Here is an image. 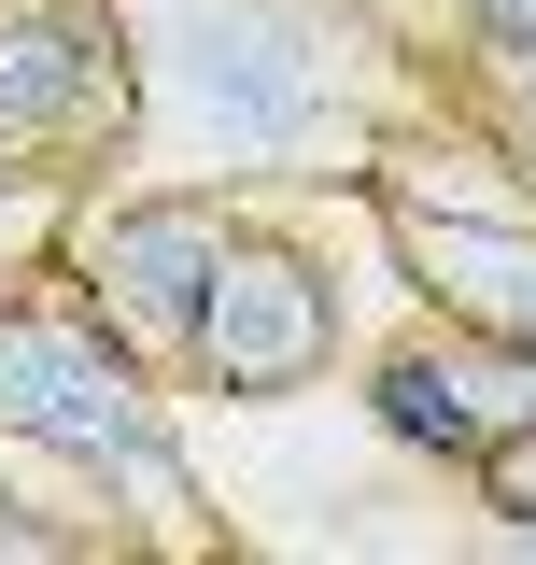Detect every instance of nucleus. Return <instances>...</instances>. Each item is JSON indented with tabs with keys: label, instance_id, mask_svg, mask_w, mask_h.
<instances>
[{
	"label": "nucleus",
	"instance_id": "f257e3e1",
	"mask_svg": "<svg viewBox=\"0 0 536 565\" xmlns=\"http://www.w3.org/2000/svg\"><path fill=\"white\" fill-rule=\"evenodd\" d=\"M128 156L114 184L199 199H367L409 114V29L367 0H114Z\"/></svg>",
	"mask_w": 536,
	"mask_h": 565
},
{
	"label": "nucleus",
	"instance_id": "f03ea898",
	"mask_svg": "<svg viewBox=\"0 0 536 565\" xmlns=\"http://www.w3.org/2000/svg\"><path fill=\"white\" fill-rule=\"evenodd\" d=\"M0 438H57V452H99L128 467L141 509H156V552H199V481L170 452V382L141 367L85 297H0Z\"/></svg>",
	"mask_w": 536,
	"mask_h": 565
},
{
	"label": "nucleus",
	"instance_id": "7ed1b4c3",
	"mask_svg": "<svg viewBox=\"0 0 536 565\" xmlns=\"http://www.w3.org/2000/svg\"><path fill=\"white\" fill-rule=\"evenodd\" d=\"M325 367H339V269L268 199H226V241H212V282H199L184 396H311Z\"/></svg>",
	"mask_w": 536,
	"mask_h": 565
},
{
	"label": "nucleus",
	"instance_id": "20e7f679",
	"mask_svg": "<svg viewBox=\"0 0 536 565\" xmlns=\"http://www.w3.org/2000/svg\"><path fill=\"white\" fill-rule=\"evenodd\" d=\"M128 156V29L114 0H0V170L14 184H114Z\"/></svg>",
	"mask_w": 536,
	"mask_h": 565
},
{
	"label": "nucleus",
	"instance_id": "39448f33",
	"mask_svg": "<svg viewBox=\"0 0 536 565\" xmlns=\"http://www.w3.org/2000/svg\"><path fill=\"white\" fill-rule=\"evenodd\" d=\"M212 241H226V199H199V184H85V199H71V241H57V282L156 367V382H184Z\"/></svg>",
	"mask_w": 536,
	"mask_h": 565
},
{
	"label": "nucleus",
	"instance_id": "423d86ee",
	"mask_svg": "<svg viewBox=\"0 0 536 565\" xmlns=\"http://www.w3.org/2000/svg\"><path fill=\"white\" fill-rule=\"evenodd\" d=\"M367 424L424 452V467H494V452H523L536 438V353L494 340V326H452V311H424L409 340L367 353Z\"/></svg>",
	"mask_w": 536,
	"mask_h": 565
},
{
	"label": "nucleus",
	"instance_id": "0eeeda50",
	"mask_svg": "<svg viewBox=\"0 0 536 565\" xmlns=\"http://www.w3.org/2000/svg\"><path fill=\"white\" fill-rule=\"evenodd\" d=\"M382 241H396V269L424 282V311H452V326H494V340L536 353V199H382Z\"/></svg>",
	"mask_w": 536,
	"mask_h": 565
},
{
	"label": "nucleus",
	"instance_id": "6e6552de",
	"mask_svg": "<svg viewBox=\"0 0 536 565\" xmlns=\"http://www.w3.org/2000/svg\"><path fill=\"white\" fill-rule=\"evenodd\" d=\"M57 241H71V199H57V184H14V170H0V297L57 282Z\"/></svg>",
	"mask_w": 536,
	"mask_h": 565
},
{
	"label": "nucleus",
	"instance_id": "1a4fd4ad",
	"mask_svg": "<svg viewBox=\"0 0 536 565\" xmlns=\"http://www.w3.org/2000/svg\"><path fill=\"white\" fill-rule=\"evenodd\" d=\"M452 14V43H480L494 71H536V0H438Z\"/></svg>",
	"mask_w": 536,
	"mask_h": 565
},
{
	"label": "nucleus",
	"instance_id": "9d476101",
	"mask_svg": "<svg viewBox=\"0 0 536 565\" xmlns=\"http://www.w3.org/2000/svg\"><path fill=\"white\" fill-rule=\"evenodd\" d=\"M480 509H494V523H508V537L536 552V438H523V452H494V467H480Z\"/></svg>",
	"mask_w": 536,
	"mask_h": 565
},
{
	"label": "nucleus",
	"instance_id": "9b49d317",
	"mask_svg": "<svg viewBox=\"0 0 536 565\" xmlns=\"http://www.w3.org/2000/svg\"><path fill=\"white\" fill-rule=\"evenodd\" d=\"M508 99H523V141H536V71H508Z\"/></svg>",
	"mask_w": 536,
	"mask_h": 565
},
{
	"label": "nucleus",
	"instance_id": "f8f14e48",
	"mask_svg": "<svg viewBox=\"0 0 536 565\" xmlns=\"http://www.w3.org/2000/svg\"><path fill=\"white\" fill-rule=\"evenodd\" d=\"M367 14H396V0H367Z\"/></svg>",
	"mask_w": 536,
	"mask_h": 565
}]
</instances>
